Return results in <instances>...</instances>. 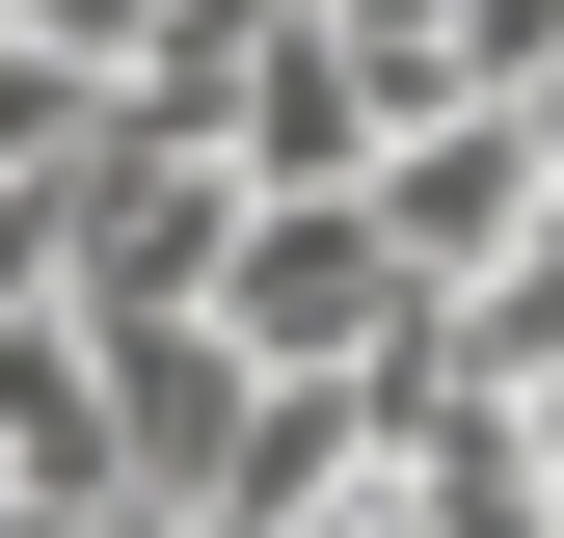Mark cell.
I'll list each match as a JSON object with an SVG mask.
<instances>
[{
    "label": "cell",
    "instance_id": "6da1fadb",
    "mask_svg": "<svg viewBox=\"0 0 564 538\" xmlns=\"http://www.w3.org/2000/svg\"><path fill=\"white\" fill-rule=\"evenodd\" d=\"M216 323L269 377H377L403 323H431V269L377 243V189H242V243H216Z\"/></svg>",
    "mask_w": 564,
    "mask_h": 538
}]
</instances>
